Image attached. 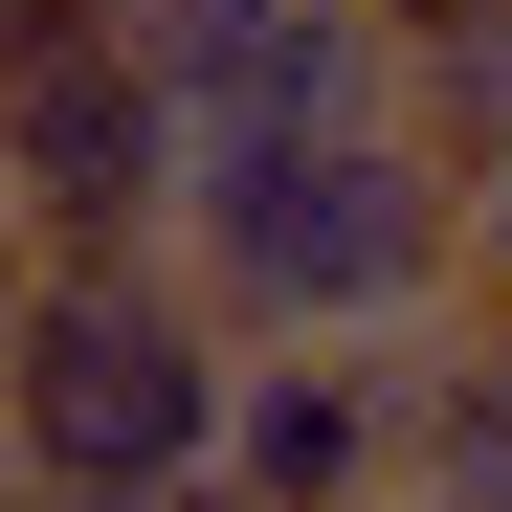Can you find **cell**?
Wrapping results in <instances>:
<instances>
[{"instance_id": "277c9868", "label": "cell", "mask_w": 512, "mask_h": 512, "mask_svg": "<svg viewBox=\"0 0 512 512\" xmlns=\"http://www.w3.org/2000/svg\"><path fill=\"white\" fill-rule=\"evenodd\" d=\"M201 468L245 512H357V490H401V334H245Z\"/></svg>"}, {"instance_id": "6da1fadb", "label": "cell", "mask_w": 512, "mask_h": 512, "mask_svg": "<svg viewBox=\"0 0 512 512\" xmlns=\"http://www.w3.org/2000/svg\"><path fill=\"white\" fill-rule=\"evenodd\" d=\"M179 290L223 334H401L468 290V223H446V156L401 112H312V134H245L201 112L179 134Z\"/></svg>"}, {"instance_id": "8992f818", "label": "cell", "mask_w": 512, "mask_h": 512, "mask_svg": "<svg viewBox=\"0 0 512 512\" xmlns=\"http://www.w3.org/2000/svg\"><path fill=\"white\" fill-rule=\"evenodd\" d=\"M446 223H468V290H512V156H468V179H446Z\"/></svg>"}, {"instance_id": "ba28073f", "label": "cell", "mask_w": 512, "mask_h": 512, "mask_svg": "<svg viewBox=\"0 0 512 512\" xmlns=\"http://www.w3.org/2000/svg\"><path fill=\"white\" fill-rule=\"evenodd\" d=\"M179 512H245V490H223V468H179Z\"/></svg>"}, {"instance_id": "9c48e42d", "label": "cell", "mask_w": 512, "mask_h": 512, "mask_svg": "<svg viewBox=\"0 0 512 512\" xmlns=\"http://www.w3.org/2000/svg\"><path fill=\"white\" fill-rule=\"evenodd\" d=\"M357 512H423V490H357Z\"/></svg>"}, {"instance_id": "7a4b0ae2", "label": "cell", "mask_w": 512, "mask_h": 512, "mask_svg": "<svg viewBox=\"0 0 512 512\" xmlns=\"http://www.w3.org/2000/svg\"><path fill=\"white\" fill-rule=\"evenodd\" d=\"M245 334L179 290V245H90V268H23L0 334V446L23 468H201Z\"/></svg>"}, {"instance_id": "5b68a950", "label": "cell", "mask_w": 512, "mask_h": 512, "mask_svg": "<svg viewBox=\"0 0 512 512\" xmlns=\"http://www.w3.org/2000/svg\"><path fill=\"white\" fill-rule=\"evenodd\" d=\"M401 490L423 512H512V290L401 312Z\"/></svg>"}, {"instance_id": "52a82bcc", "label": "cell", "mask_w": 512, "mask_h": 512, "mask_svg": "<svg viewBox=\"0 0 512 512\" xmlns=\"http://www.w3.org/2000/svg\"><path fill=\"white\" fill-rule=\"evenodd\" d=\"M45 23H112V0H0V45H45Z\"/></svg>"}, {"instance_id": "3957f363", "label": "cell", "mask_w": 512, "mask_h": 512, "mask_svg": "<svg viewBox=\"0 0 512 512\" xmlns=\"http://www.w3.org/2000/svg\"><path fill=\"white\" fill-rule=\"evenodd\" d=\"M0 223H23L45 268H90V245H156V223H179V90L134 67V0H112V23L0 45Z\"/></svg>"}]
</instances>
